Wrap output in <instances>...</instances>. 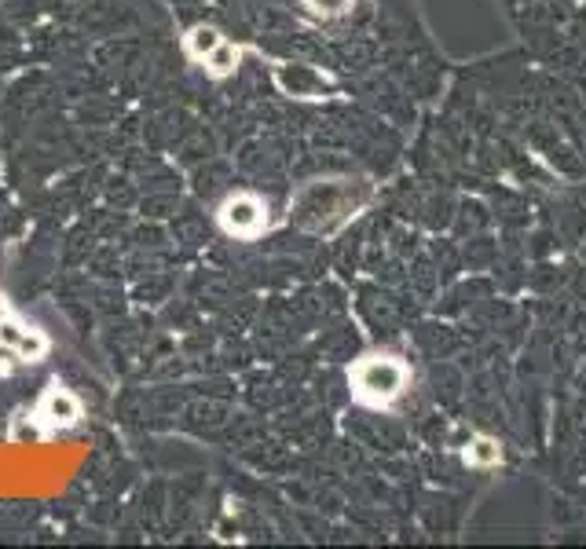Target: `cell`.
<instances>
[{"mask_svg": "<svg viewBox=\"0 0 586 549\" xmlns=\"http://www.w3.org/2000/svg\"><path fill=\"white\" fill-rule=\"evenodd\" d=\"M407 377L411 374L396 355H366L352 366V393L360 404L389 407L392 399L403 396Z\"/></svg>", "mask_w": 586, "mask_h": 549, "instance_id": "6da1fadb", "label": "cell"}, {"mask_svg": "<svg viewBox=\"0 0 586 549\" xmlns=\"http://www.w3.org/2000/svg\"><path fill=\"white\" fill-rule=\"evenodd\" d=\"M220 227L227 231V235L235 238H254L265 231L268 224V206L260 202L257 195H227L224 202H220Z\"/></svg>", "mask_w": 586, "mask_h": 549, "instance_id": "7a4b0ae2", "label": "cell"}, {"mask_svg": "<svg viewBox=\"0 0 586 549\" xmlns=\"http://www.w3.org/2000/svg\"><path fill=\"white\" fill-rule=\"evenodd\" d=\"M34 418H37L48 432H51V429H70V425H78V421H81V399L73 396L70 388L51 385L48 393L40 396Z\"/></svg>", "mask_w": 586, "mask_h": 549, "instance_id": "3957f363", "label": "cell"}, {"mask_svg": "<svg viewBox=\"0 0 586 549\" xmlns=\"http://www.w3.org/2000/svg\"><path fill=\"white\" fill-rule=\"evenodd\" d=\"M0 348H4L8 355L34 363V359L48 352V341H45V334L34 330V326H26L19 319H0Z\"/></svg>", "mask_w": 586, "mask_h": 549, "instance_id": "277c9868", "label": "cell"}, {"mask_svg": "<svg viewBox=\"0 0 586 549\" xmlns=\"http://www.w3.org/2000/svg\"><path fill=\"white\" fill-rule=\"evenodd\" d=\"M202 62H206L209 78H227V73H235V67L243 62V48L232 45V40H220V45L209 51Z\"/></svg>", "mask_w": 586, "mask_h": 549, "instance_id": "5b68a950", "label": "cell"}, {"mask_svg": "<svg viewBox=\"0 0 586 549\" xmlns=\"http://www.w3.org/2000/svg\"><path fill=\"white\" fill-rule=\"evenodd\" d=\"M220 40H224V37H220V30H213V26H191V30H187V37H184V48H187V56L202 62L209 51L220 45Z\"/></svg>", "mask_w": 586, "mask_h": 549, "instance_id": "8992f818", "label": "cell"}, {"mask_svg": "<svg viewBox=\"0 0 586 549\" xmlns=\"http://www.w3.org/2000/svg\"><path fill=\"white\" fill-rule=\"evenodd\" d=\"M279 81H282V89L293 92V96H312V92L319 89V78L305 67H282Z\"/></svg>", "mask_w": 586, "mask_h": 549, "instance_id": "52a82bcc", "label": "cell"}, {"mask_svg": "<svg viewBox=\"0 0 586 549\" xmlns=\"http://www.w3.org/2000/svg\"><path fill=\"white\" fill-rule=\"evenodd\" d=\"M466 462H469V466H477V469H491V466H499V462H502V447L491 436H477L473 443H469Z\"/></svg>", "mask_w": 586, "mask_h": 549, "instance_id": "ba28073f", "label": "cell"}, {"mask_svg": "<svg viewBox=\"0 0 586 549\" xmlns=\"http://www.w3.org/2000/svg\"><path fill=\"white\" fill-rule=\"evenodd\" d=\"M45 432H48V429L40 425L34 414H30V418H19V421H15L12 440H15V443H37L40 436H45Z\"/></svg>", "mask_w": 586, "mask_h": 549, "instance_id": "9c48e42d", "label": "cell"}, {"mask_svg": "<svg viewBox=\"0 0 586 549\" xmlns=\"http://www.w3.org/2000/svg\"><path fill=\"white\" fill-rule=\"evenodd\" d=\"M305 4L312 8L316 15H327V19H333V15H344L352 8V0H305Z\"/></svg>", "mask_w": 586, "mask_h": 549, "instance_id": "30bf717a", "label": "cell"}, {"mask_svg": "<svg viewBox=\"0 0 586 549\" xmlns=\"http://www.w3.org/2000/svg\"><path fill=\"white\" fill-rule=\"evenodd\" d=\"M4 359H8V352H4V348H0V363H4Z\"/></svg>", "mask_w": 586, "mask_h": 549, "instance_id": "8fae6325", "label": "cell"}]
</instances>
